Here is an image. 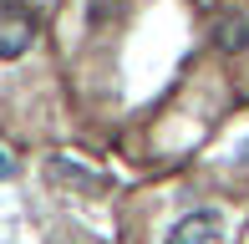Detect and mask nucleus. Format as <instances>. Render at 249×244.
Segmentation results:
<instances>
[{"mask_svg": "<svg viewBox=\"0 0 249 244\" xmlns=\"http://www.w3.org/2000/svg\"><path fill=\"white\" fill-rule=\"evenodd\" d=\"M36 41V10L20 0H0V61H16Z\"/></svg>", "mask_w": 249, "mask_h": 244, "instance_id": "obj_1", "label": "nucleus"}, {"mask_svg": "<svg viewBox=\"0 0 249 244\" xmlns=\"http://www.w3.org/2000/svg\"><path fill=\"white\" fill-rule=\"evenodd\" d=\"M163 244H229V224H224L219 209H194L168 229Z\"/></svg>", "mask_w": 249, "mask_h": 244, "instance_id": "obj_2", "label": "nucleus"}, {"mask_svg": "<svg viewBox=\"0 0 249 244\" xmlns=\"http://www.w3.org/2000/svg\"><path fill=\"white\" fill-rule=\"evenodd\" d=\"M5 173H10V168H5V158H0V178H5Z\"/></svg>", "mask_w": 249, "mask_h": 244, "instance_id": "obj_3", "label": "nucleus"}]
</instances>
